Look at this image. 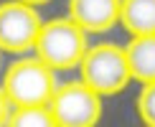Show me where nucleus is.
<instances>
[{
	"mask_svg": "<svg viewBox=\"0 0 155 127\" xmlns=\"http://www.w3.org/2000/svg\"><path fill=\"white\" fill-rule=\"evenodd\" d=\"M87 48H89L87 33L71 18H54V21L43 23L33 43L36 59H41L54 71L76 69Z\"/></svg>",
	"mask_w": 155,
	"mask_h": 127,
	"instance_id": "1",
	"label": "nucleus"
},
{
	"mask_svg": "<svg viewBox=\"0 0 155 127\" xmlns=\"http://www.w3.org/2000/svg\"><path fill=\"white\" fill-rule=\"evenodd\" d=\"M56 71L41 59H21L5 71L0 89L5 92L10 107H41L56 92Z\"/></svg>",
	"mask_w": 155,
	"mask_h": 127,
	"instance_id": "2",
	"label": "nucleus"
},
{
	"mask_svg": "<svg viewBox=\"0 0 155 127\" xmlns=\"http://www.w3.org/2000/svg\"><path fill=\"white\" fill-rule=\"evenodd\" d=\"M79 69H81V81L89 89H94L99 97L120 94L132 81L125 48L114 46V43L89 46L79 61Z\"/></svg>",
	"mask_w": 155,
	"mask_h": 127,
	"instance_id": "3",
	"label": "nucleus"
},
{
	"mask_svg": "<svg viewBox=\"0 0 155 127\" xmlns=\"http://www.w3.org/2000/svg\"><path fill=\"white\" fill-rule=\"evenodd\" d=\"M46 107L56 127H97L102 119V97L84 81L59 84Z\"/></svg>",
	"mask_w": 155,
	"mask_h": 127,
	"instance_id": "4",
	"label": "nucleus"
},
{
	"mask_svg": "<svg viewBox=\"0 0 155 127\" xmlns=\"http://www.w3.org/2000/svg\"><path fill=\"white\" fill-rule=\"evenodd\" d=\"M41 25V15L33 5L21 0L3 3L0 5V51H8V54L31 51Z\"/></svg>",
	"mask_w": 155,
	"mask_h": 127,
	"instance_id": "5",
	"label": "nucleus"
},
{
	"mask_svg": "<svg viewBox=\"0 0 155 127\" xmlns=\"http://www.w3.org/2000/svg\"><path fill=\"white\" fill-rule=\"evenodd\" d=\"M69 18L84 33H107L120 23V0H69Z\"/></svg>",
	"mask_w": 155,
	"mask_h": 127,
	"instance_id": "6",
	"label": "nucleus"
},
{
	"mask_svg": "<svg viewBox=\"0 0 155 127\" xmlns=\"http://www.w3.org/2000/svg\"><path fill=\"white\" fill-rule=\"evenodd\" d=\"M125 56L135 81H155V36H132V41L125 46Z\"/></svg>",
	"mask_w": 155,
	"mask_h": 127,
	"instance_id": "7",
	"label": "nucleus"
},
{
	"mask_svg": "<svg viewBox=\"0 0 155 127\" xmlns=\"http://www.w3.org/2000/svg\"><path fill=\"white\" fill-rule=\"evenodd\" d=\"M120 23L130 36H155V0H120Z\"/></svg>",
	"mask_w": 155,
	"mask_h": 127,
	"instance_id": "8",
	"label": "nucleus"
},
{
	"mask_svg": "<svg viewBox=\"0 0 155 127\" xmlns=\"http://www.w3.org/2000/svg\"><path fill=\"white\" fill-rule=\"evenodd\" d=\"M5 127H56V122L51 117V109L46 104H41V107H15V109H10Z\"/></svg>",
	"mask_w": 155,
	"mask_h": 127,
	"instance_id": "9",
	"label": "nucleus"
},
{
	"mask_svg": "<svg viewBox=\"0 0 155 127\" xmlns=\"http://www.w3.org/2000/svg\"><path fill=\"white\" fill-rule=\"evenodd\" d=\"M137 114L145 127H155V81L143 84L137 94Z\"/></svg>",
	"mask_w": 155,
	"mask_h": 127,
	"instance_id": "10",
	"label": "nucleus"
},
{
	"mask_svg": "<svg viewBox=\"0 0 155 127\" xmlns=\"http://www.w3.org/2000/svg\"><path fill=\"white\" fill-rule=\"evenodd\" d=\"M8 114H10V102H8V97H5V92L0 89V127H5Z\"/></svg>",
	"mask_w": 155,
	"mask_h": 127,
	"instance_id": "11",
	"label": "nucleus"
},
{
	"mask_svg": "<svg viewBox=\"0 0 155 127\" xmlns=\"http://www.w3.org/2000/svg\"><path fill=\"white\" fill-rule=\"evenodd\" d=\"M21 3H28V5L36 8V5H43V3H48V0H21Z\"/></svg>",
	"mask_w": 155,
	"mask_h": 127,
	"instance_id": "12",
	"label": "nucleus"
}]
</instances>
